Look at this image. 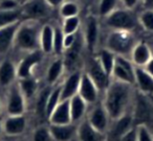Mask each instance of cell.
Instances as JSON below:
<instances>
[{"label": "cell", "instance_id": "obj_19", "mask_svg": "<svg viewBox=\"0 0 153 141\" xmlns=\"http://www.w3.org/2000/svg\"><path fill=\"white\" fill-rule=\"evenodd\" d=\"M82 71H74L70 73L67 78L64 80L61 86V99L62 100H66V99H70L72 96L78 94V90H79V85L80 80H81Z\"/></svg>", "mask_w": 153, "mask_h": 141}, {"label": "cell", "instance_id": "obj_36", "mask_svg": "<svg viewBox=\"0 0 153 141\" xmlns=\"http://www.w3.org/2000/svg\"><path fill=\"white\" fill-rule=\"evenodd\" d=\"M137 18L140 26L147 32H153V10H143Z\"/></svg>", "mask_w": 153, "mask_h": 141}, {"label": "cell", "instance_id": "obj_7", "mask_svg": "<svg viewBox=\"0 0 153 141\" xmlns=\"http://www.w3.org/2000/svg\"><path fill=\"white\" fill-rule=\"evenodd\" d=\"M44 53L40 50L27 52L17 65V80L34 76V70L41 63Z\"/></svg>", "mask_w": 153, "mask_h": 141}, {"label": "cell", "instance_id": "obj_43", "mask_svg": "<svg viewBox=\"0 0 153 141\" xmlns=\"http://www.w3.org/2000/svg\"><path fill=\"white\" fill-rule=\"evenodd\" d=\"M64 1H66V0H45V2L51 9H58Z\"/></svg>", "mask_w": 153, "mask_h": 141}, {"label": "cell", "instance_id": "obj_6", "mask_svg": "<svg viewBox=\"0 0 153 141\" xmlns=\"http://www.w3.org/2000/svg\"><path fill=\"white\" fill-rule=\"evenodd\" d=\"M134 74H135V66L133 65L131 60L127 57L117 55L111 78L134 86Z\"/></svg>", "mask_w": 153, "mask_h": 141}, {"label": "cell", "instance_id": "obj_49", "mask_svg": "<svg viewBox=\"0 0 153 141\" xmlns=\"http://www.w3.org/2000/svg\"><path fill=\"white\" fill-rule=\"evenodd\" d=\"M0 141H3V140H2V138H1V136H0Z\"/></svg>", "mask_w": 153, "mask_h": 141}, {"label": "cell", "instance_id": "obj_15", "mask_svg": "<svg viewBox=\"0 0 153 141\" xmlns=\"http://www.w3.org/2000/svg\"><path fill=\"white\" fill-rule=\"evenodd\" d=\"M78 141H107V135L94 128L86 118L78 123L76 136Z\"/></svg>", "mask_w": 153, "mask_h": 141}, {"label": "cell", "instance_id": "obj_42", "mask_svg": "<svg viewBox=\"0 0 153 141\" xmlns=\"http://www.w3.org/2000/svg\"><path fill=\"white\" fill-rule=\"evenodd\" d=\"M140 1H142V0H121L123 7H125V9H127V10H131V11H133V10L140 4Z\"/></svg>", "mask_w": 153, "mask_h": 141}, {"label": "cell", "instance_id": "obj_13", "mask_svg": "<svg viewBox=\"0 0 153 141\" xmlns=\"http://www.w3.org/2000/svg\"><path fill=\"white\" fill-rule=\"evenodd\" d=\"M101 91L94 84V82L89 78L85 71H82L81 80H80L79 85V90H78V94L86 101L89 106L94 105L98 103L99 95H100Z\"/></svg>", "mask_w": 153, "mask_h": 141}, {"label": "cell", "instance_id": "obj_48", "mask_svg": "<svg viewBox=\"0 0 153 141\" xmlns=\"http://www.w3.org/2000/svg\"><path fill=\"white\" fill-rule=\"evenodd\" d=\"M17 1H18V2H20V4L22 5L24 2H25V1H27V0H17Z\"/></svg>", "mask_w": 153, "mask_h": 141}, {"label": "cell", "instance_id": "obj_31", "mask_svg": "<svg viewBox=\"0 0 153 141\" xmlns=\"http://www.w3.org/2000/svg\"><path fill=\"white\" fill-rule=\"evenodd\" d=\"M65 51L64 49V32L61 26H53V53L57 57L62 55Z\"/></svg>", "mask_w": 153, "mask_h": 141}, {"label": "cell", "instance_id": "obj_33", "mask_svg": "<svg viewBox=\"0 0 153 141\" xmlns=\"http://www.w3.org/2000/svg\"><path fill=\"white\" fill-rule=\"evenodd\" d=\"M81 26V19L79 16L64 18L62 22V30L65 35L67 34H76Z\"/></svg>", "mask_w": 153, "mask_h": 141}, {"label": "cell", "instance_id": "obj_34", "mask_svg": "<svg viewBox=\"0 0 153 141\" xmlns=\"http://www.w3.org/2000/svg\"><path fill=\"white\" fill-rule=\"evenodd\" d=\"M59 12L61 17L68 18V17H74V16H79L80 13V7L74 1H64L59 7Z\"/></svg>", "mask_w": 153, "mask_h": 141}, {"label": "cell", "instance_id": "obj_16", "mask_svg": "<svg viewBox=\"0 0 153 141\" xmlns=\"http://www.w3.org/2000/svg\"><path fill=\"white\" fill-rule=\"evenodd\" d=\"M17 80V65L9 58L0 62V87L9 88Z\"/></svg>", "mask_w": 153, "mask_h": 141}, {"label": "cell", "instance_id": "obj_39", "mask_svg": "<svg viewBox=\"0 0 153 141\" xmlns=\"http://www.w3.org/2000/svg\"><path fill=\"white\" fill-rule=\"evenodd\" d=\"M20 7H21V4L17 0H0L1 11H15Z\"/></svg>", "mask_w": 153, "mask_h": 141}, {"label": "cell", "instance_id": "obj_32", "mask_svg": "<svg viewBox=\"0 0 153 141\" xmlns=\"http://www.w3.org/2000/svg\"><path fill=\"white\" fill-rule=\"evenodd\" d=\"M51 90V86H48L47 88L41 90L39 93H37L36 95V113L39 116L46 118L45 115V108H46V101L48 94Z\"/></svg>", "mask_w": 153, "mask_h": 141}, {"label": "cell", "instance_id": "obj_10", "mask_svg": "<svg viewBox=\"0 0 153 141\" xmlns=\"http://www.w3.org/2000/svg\"><path fill=\"white\" fill-rule=\"evenodd\" d=\"M86 119L94 128L102 133H105V134L108 131L111 122L110 117H109L103 103H94L91 110L88 112Z\"/></svg>", "mask_w": 153, "mask_h": 141}, {"label": "cell", "instance_id": "obj_30", "mask_svg": "<svg viewBox=\"0 0 153 141\" xmlns=\"http://www.w3.org/2000/svg\"><path fill=\"white\" fill-rule=\"evenodd\" d=\"M22 20L21 10L18 9L15 11H1L0 10V27L16 23Z\"/></svg>", "mask_w": 153, "mask_h": 141}, {"label": "cell", "instance_id": "obj_17", "mask_svg": "<svg viewBox=\"0 0 153 141\" xmlns=\"http://www.w3.org/2000/svg\"><path fill=\"white\" fill-rule=\"evenodd\" d=\"M51 136L53 141H71L76 136V126L78 123L66 124H49Z\"/></svg>", "mask_w": 153, "mask_h": 141}, {"label": "cell", "instance_id": "obj_37", "mask_svg": "<svg viewBox=\"0 0 153 141\" xmlns=\"http://www.w3.org/2000/svg\"><path fill=\"white\" fill-rule=\"evenodd\" d=\"M32 141H53L48 125H40L35 128Z\"/></svg>", "mask_w": 153, "mask_h": 141}, {"label": "cell", "instance_id": "obj_11", "mask_svg": "<svg viewBox=\"0 0 153 141\" xmlns=\"http://www.w3.org/2000/svg\"><path fill=\"white\" fill-rule=\"evenodd\" d=\"M134 126L133 115L130 112L122 115L121 117L117 119L111 120L109 128L107 131V137H112L113 141H119V139L123 136L125 133H127L131 128Z\"/></svg>", "mask_w": 153, "mask_h": 141}, {"label": "cell", "instance_id": "obj_46", "mask_svg": "<svg viewBox=\"0 0 153 141\" xmlns=\"http://www.w3.org/2000/svg\"><path fill=\"white\" fill-rule=\"evenodd\" d=\"M3 134V128H2V120L0 119V136Z\"/></svg>", "mask_w": 153, "mask_h": 141}, {"label": "cell", "instance_id": "obj_23", "mask_svg": "<svg viewBox=\"0 0 153 141\" xmlns=\"http://www.w3.org/2000/svg\"><path fill=\"white\" fill-rule=\"evenodd\" d=\"M19 23L20 21L0 27V55H5L13 48L14 39Z\"/></svg>", "mask_w": 153, "mask_h": 141}, {"label": "cell", "instance_id": "obj_18", "mask_svg": "<svg viewBox=\"0 0 153 141\" xmlns=\"http://www.w3.org/2000/svg\"><path fill=\"white\" fill-rule=\"evenodd\" d=\"M134 86L140 94L146 96L153 94V76L149 74L143 67H135Z\"/></svg>", "mask_w": 153, "mask_h": 141}, {"label": "cell", "instance_id": "obj_12", "mask_svg": "<svg viewBox=\"0 0 153 141\" xmlns=\"http://www.w3.org/2000/svg\"><path fill=\"white\" fill-rule=\"evenodd\" d=\"M27 126L25 115H7L2 120L3 134L7 137H18L24 133Z\"/></svg>", "mask_w": 153, "mask_h": 141}, {"label": "cell", "instance_id": "obj_4", "mask_svg": "<svg viewBox=\"0 0 153 141\" xmlns=\"http://www.w3.org/2000/svg\"><path fill=\"white\" fill-rule=\"evenodd\" d=\"M104 24L107 28L112 30H128L133 32L138 25V18L133 11L125 7L115 9L104 18Z\"/></svg>", "mask_w": 153, "mask_h": 141}, {"label": "cell", "instance_id": "obj_41", "mask_svg": "<svg viewBox=\"0 0 153 141\" xmlns=\"http://www.w3.org/2000/svg\"><path fill=\"white\" fill-rule=\"evenodd\" d=\"M119 141H137V133H136V126L134 125L127 133L123 135Z\"/></svg>", "mask_w": 153, "mask_h": 141}, {"label": "cell", "instance_id": "obj_38", "mask_svg": "<svg viewBox=\"0 0 153 141\" xmlns=\"http://www.w3.org/2000/svg\"><path fill=\"white\" fill-rule=\"evenodd\" d=\"M137 141H153V134L147 124H136Z\"/></svg>", "mask_w": 153, "mask_h": 141}, {"label": "cell", "instance_id": "obj_45", "mask_svg": "<svg viewBox=\"0 0 153 141\" xmlns=\"http://www.w3.org/2000/svg\"><path fill=\"white\" fill-rule=\"evenodd\" d=\"M144 10H153V0H142Z\"/></svg>", "mask_w": 153, "mask_h": 141}, {"label": "cell", "instance_id": "obj_21", "mask_svg": "<svg viewBox=\"0 0 153 141\" xmlns=\"http://www.w3.org/2000/svg\"><path fill=\"white\" fill-rule=\"evenodd\" d=\"M153 50L148 44L144 42H137L130 53V60L135 67H145L152 57Z\"/></svg>", "mask_w": 153, "mask_h": 141}, {"label": "cell", "instance_id": "obj_44", "mask_svg": "<svg viewBox=\"0 0 153 141\" xmlns=\"http://www.w3.org/2000/svg\"><path fill=\"white\" fill-rule=\"evenodd\" d=\"M143 68H144V69L146 70L149 74H151V75L153 76V52H152V57H151V59L149 60V62L146 64V66L143 67Z\"/></svg>", "mask_w": 153, "mask_h": 141}, {"label": "cell", "instance_id": "obj_35", "mask_svg": "<svg viewBox=\"0 0 153 141\" xmlns=\"http://www.w3.org/2000/svg\"><path fill=\"white\" fill-rule=\"evenodd\" d=\"M119 0H100L98 5V16L104 19L117 7Z\"/></svg>", "mask_w": 153, "mask_h": 141}, {"label": "cell", "instance_id": "obj_47", "mask_svg": "<svg viewBox=\"0 0 153 141\" xmlns=\"http://www.w3.org/2000/svg\"><path fill=\"white\" fill-rule=\"evenodd\" d=\"M1 111H2V100H1V96H0V114H1Z\"/></svg>", "mask_w": 153, "mask_h": 141}, {"label": "cell", "instance_id": "obj_28", "mask_svg": "<svg viewBox=\"0 0 153 141\" xmlns=\"http://www.w3.org/2000/svg\"><path fill=\"white\" fill-rule=\"evenodd\" d=\"M115 58L117 55L113 52H111L110 50H108L107 48H102L98 51L97 53V59L100 62L101 66L104 69V71L108 74L111 78V73H112V69L113 66H114L115 63Z\"/></svg>", "mask_w": 153, "mask_h": 141}, {"label": "cell", "instance_id": "obj_14", "mask_svg": "<svg viewBox=\"0 0 153 141\" xmlns=\"http://www.w3.org/2000/svg\"><path fill=\"white\" fill-rule=\"evenodd\" d=\"M85 72L94 80V84L99 88V90L105 91V89L107 88L109 82H110L111 78L104 71V69L102 68V66H101L100 62L98 61L97 57L89 60L87 65V69H86Z\"/></svg>", "mask_w": 153, "mask_h": 141}, {"label": "cell", "instance_id": "obj_25", "mask_svg": "<svg viewBox=\"0 0 153 141\" xmlns=\"http://www.w3.org/2000/svg\"><path fill=\"white\" fill-rule=\"evenodd\" d=\"M53 26L51 24H43L40 30L39 36V46L40 50L44 55L53 53Z\"/></svg>", "mask_w": 153, "mask_h": 141}, {"label": "cell", "instance_id": "obj_1", "mask_svg": "<svg viewBox=\"0 0 153 141\" xmlns=\"http://www.w3.org/2000/svg\"><path fill=\"white\" fill-rule=\"evenodd\" d=\"M133 85L111 78L105 89L103 106L111 120L117 119L129 112L133 97Z\"/></svg>", "mask_w": 153, "mask_h": 141}, {"label": "cell", "instance_id": "obj_27", "mask_svg": "<svg viewBox=\"0 0 153 141\" xmlns=\"http://www.w3.org/2000/svg\"><path fill=\"white\" fill-rule=\"evenodd\" d=\"M18 86H19L20 90H21L22 94L24 95L26 101L30 99L34 98L38 93L39 88V83L35 76H30V78H20L17 80Z\"/></svg>", "mask_w": 153, "mask_h": 141}, {"label": "cell", "instance_id": "obj_9", "mask_svg": "<svg viewBox=\"0 0 153 141\" xmlns=\"http://www.w3.org/2000/svg\"><path fill=\"white\" fill-rule=\"evenodd\" d=\"M99 38H100V24L98 21V17L94 15L87 16L84 24L83 40L86 48L90 52H94L96 50Z\"/></svg>", "mask_w": 153, "mask_h": 141}, {"label": "cell", "instance_id": "obj_29", "mask_svg": "<svg viewBox=\"0 0 153 141\" xmlns=\"http://www.w3.org/2000/svg\"><path fill=\"white\" fill-rule=\"evenodd\" d=\"M61 86H56L53 88H51V92L47 97L46 101V108H45V115H46V119L48 118V116L51 115V112L55 110V108L61 101Z\"/></svg>", "mask_w": 153, "mask_h": 141}, {"label": "cell", "instance_id": "obj_2", "mask_svg": "<svg viewBox=\"0 0 153 141\" xmlns=\"http://www.w3.org/2000/svg\"><path fill=\"white\" fill-rule=\"evenodd\" d=\"M41 26L42 25L37 20H21L16 30L13 48L25 53L40 49L39 36Z\"/></svg>", "mask_w": 153, "mask_h": 141}, {"label": "cell", "instance_id": "obj_24", "mask_svg": "<svg viewBox=\"0 0 153 141\" xmlns=\"http://www.w3.org/2000/svg\"><path fill=\"white\" fill-rule=\"evenodd\" d=\"M88 106L89 105L79 94H76L69 99L70 117L74 123H79L81 120L85 118Z\"/></svg>", "mask_w": 153, "mask_h": 141}, {"label": "cell", "instance_id": "obj_8", "mask_svg": "<svg viewBox=\"0 0 153 141\" xmlns=\"http://www.w3.org/2000/svg\"><path fill=\"white\" fill-rule=\"evenodd\" d=\"M22 13V20L30 19L40 21L47 17L51 7L47 5L45 0H27L20 7Z\"/></svg>", "mask_w": 153, "mask_h": 141}, {"label": "cell", "instance_id": "obj_26", "mask_svg": "<svg viewBox=\"0 0 153 141\" xmlns=\"http://www.w3.org/2000/svg\"><path fill=\"white\" fill-rule=\"evenodd\" d=\"M64 70H65V65H64L63 59L61 57H57V59H55L49 64L46 70L45 80H46L48 86H53L57 84L58 80L61 78Z\"/></svg>", "mask_w": 153, "mask_h": 141}, {"label": "cell", "instance_id": "obj_5", "mask_svg": "<svg viewBox=\"0 0 153 141\" xmlns=\"http://www.w3.org/2000/svg\"><path fill=\"white\" fill-rule=\"evenodd\" d=\"M26 111V99L16 80L7 88L5 112L7 115H21Z\"/></svg>", "mask_w": 153, "mask_h": 141}, {"label": "cell", "instance_id": "obj_3", "mask_svg": "<svg viewBox=\"0 0 153 141\" xmlns=\"http://www.w3.org/2000/svg\"><path fill=\"white\" fill-rule=\"evenodd\" d=\"M136 43L137 41L133 32L110 30L105 40V48L110 50L115 55L129 58Z\"/></svg>", "mask_w": 153, "mask_h": 141}, {"label": "cell", "instance_id": "obj_40", "mask_svg": "<svg viewBox=\"0 0 153 141\" xmlns=\"http://www.w3.org/2000/svg\"><path fill=\"white\" fill-rule=\"evenodd\" d=\"M78 41V32L76 34H64V49L67 50V49L71 48L74 44Z\"/></svg>", "mask_w": 153, "mask_h": 141}, {"label": "cell", "instance_id": "obj_22", "mask_svg": "<svg viewBox=\"0 0 153 141\" xmlns=\"http://www.w3.org/2000/svg\"><path fill=\"white\" fill-rule=\"evenodd\" d=\"M47 120L49 121V124H66L72 122L70 117L69 99L60 101L59 105L48 116Z\"/></svg>", "mask_w": 153, "mask_h": 141}, {"label": "cell", "instance_id": "obj_20", "mask_svg": "<svg viewBox=\"0 0 153 141\" xmlns=\"http://www.w3.org/2000/svg\"><path fill=\"white\" fill-rule=\"evenodd\" d=\"M132 115H133L134 123L138 121V123L136 124H147L146 122L150 119L152 115V109H151L150 103L146 99V95L140 94V97L136 99Z\"/></svg>", "mask_w": 153, "mask_h": 141}]
</instances>
